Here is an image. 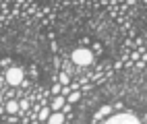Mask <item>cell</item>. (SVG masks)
<instances>
[{"label":"cell","mask_w":147,"mask_h":124,"mask_svg":"<svg viewBox=\"0 0 147 124\" xmlns=\"http://www.w3.org/2000/svg\"><path fill=\"white\" fill-rule=\"evenodd\" d=\"M2 114H6V112H4V106H0V116H2Z\"/></svg>","instance_id":"e0dca14e"},{"label":"cell","mask_w":147,"mask_h":124,"mask_svg":"<svg viewBox=\"0 0 147 124\" xmlns=\"http://www.w3.org/2000/svg\"><path fill=\"white\" fill-rule=\"evenodd\" d=\"M71 89L73 91H81V83L79 81H71Z\"/></svg>","instance_id":"4fadbf2b"},{"label":"cell","mask_w":147,"mask_h":124,"mask_svg":"<svg viewBox=\"0 0 147 124\" xmlns=\"http://www.w3.org/2000/svg\"><path fill=\"white\" fill-rule=\"evenodd\" d=\"M58 83H60L62 87H68V85H71V74L68 72H58Z\"/></svg>","instance_id":"ba28073f"},{"label":"cell","mask_w":147,"mask_h":124,"mask_svg":"<svg viewBox=\"0 0 147 124\" xmlns=\"http://www.w3.org/2000/svg\"><path fill=\"white\" fill-rule=\"evenodd\" d=\"M131 60L135 62V60H139V50H135L133 54H131Z\"/></svg>","instance_id":"9a60e30c"},{"label":"cell","mask_w":147,"mask_h":124,"mask_svg":"<svg viewBox=\"0 0 147 124\" xmlns=\"http://www.w3.org/2000/svg\"><path fill=\"white\" fill-rule=\"evenodd\" d=\"M112 114H114V108H112V106H102V108H100V116H102V118H110Z\"/></svg>","instance_id":"9c48e42d"},{"label":"cell","mask_w":147,"mask_h":124,"mask_svg":"<svg viewBox=\"0 0 147 124\" xmlns=\"http://www.w3.org/2000/svg\"><path fill=\"white\" fill-rule=\"evenodd\" d=\"M145 122H147V116H145Z\"/></svg>","instance_id":"ffe728a7"},{"label":"cell","mask_w":147,"mask_h":124,"mask_svg":"<svg viewBox=\"0 0 147 124\" xmlns=\"http://www.w3.org/2000/svg\"><path fill=\"white\" fill-rule=\"evenodd\" d=\"M19 108H21V110H19V114H25L31 106H29V101H27V99H21V101H19ZM19 114H17V116H19Z\"/></svg>","instance_id":"8fae6325"},{"label":"cell","mask_w":147,"mask_h":124,"mask_svg":"<svg viewBox=\"0 0 147 124\" xmlns=\"http://www.w3.org/2000/svg\"><path fill=\"white\" fill-rule=\"evenodd\" d=\"M19 110H21V108H19V101H17V99H8V101L4 103V112L8 114V116H17Z\"/></svg>","instance_id":"277c9868"},{"label":"cell","mask_w":147,"mask_h":124,"mask_svg":"<svg viewBox=\"0 0 147 124\" xmlns=\"http://www.w3.org/2000/svg\"><path fill=\"white\" fill-rule=\"evenodd\" d=\"M64 103H66V97H64V95H54V99H52V103H50V110H52V112H60Z\"/></svg>","instance_id":"5b68a950"},{"label":"cell","mask_w":147,"mask_h":124,"mask_svg":"<svg viewBox=\"0 0 147 124\" xmlns=\"http://www.w3.org/2000/svg\"><path fill=\"white\" fill-rule=\"evenodd\" d=\"M37 124H46V122H40V120H37Z\"/></svg>","instance_id":"d6986e66"},{"label":"cell","mask_w":147,"mask_h":124,"mask_svg":"<svg viewBox=\"0 0 147 124\" xmlns=\"http://www.w3.org/2000/svg\"><path fill=\"white\" fill-rule=\"evenodd\" d=\"M0 106H2V95H0Z\"/></svg>","instance_id":"ac0fdd59"},{"label":"cell","mask_w":147,"mask_h":124,"mask_svg":"<svg viewBox=\"0 0 147 124\" xmlns=\"http://www.w3.org/2000/svg\"><path fill=\"white\" fill-rule=\"evenodd\" d=\"M64 122H66V116L62 112H52L46 124H64Z\"/></svg>","instance_id":"8992f818"},{"label":"cell","mask_w":147,"mask_h":124,"mask_svg":"<svg viewBox=\"0 0 147 124\" xmlns=\"http://www.w3.org/2000/svg\"><path fill=\"white\" fill-rule=\"evenodd\" d=\"M93 52L89 50V48H77V50L73 52V56H71V60L75 62V64H79V66H89V64H93Z\"/></svg>","instance_id":"6da1fadb"},{"label":"cell","mask_w":147,"mask_h":124,"mask_svg":"<svg viewBox=\"0 0 147 124\" xmlns=\"http://www.w3.org/2000/svg\"><path fill=\"white\" fill-rule=\"evenodd\" d=\"M79 99H81V91H73V93H71V95L66 97V101L71 103V106H73V103H77Z\"/></svg>","instance_id":"30bf717a"},{"label":"cell","mask_w":147,"mask_h":124,"mask_svg":"<svg viewBox=\"0 0 147 124\" xmlns=\"http://www.w3.org/2000/svg\"><path fill=\"white\" fill-rule=\"evenodd\" d=\"M60 91H62V85H60V83H56L54 87H52V95H60Z\"/></svg>","instance_id":"7c38bea8"},{"label":"cell","mask_w":147,"mask_h":124,"mask_svg":"<svg viewBox=\"0 0 147 124\" xmlns=\"http://www.w3.org/2000/svg\"><path fill=\"white\" fill-rule=\"evenodd\" d=\"M104 124H141V120L137 116H133V114L118 112V114H112L110 118H106Z\"/></svg>","instance_id":"7a4b0ae2"},{"label":"cell","mask_w":147,"mask_h":124,"mask_svg":"<svg viewBox=\"0 0 147 124\" xmlns=\"http://www.w3.org/2000/svg\"><path fill=\"white\" fill-rule=\"evenodd\" d=\"M4 79H6V83L11 85V87H17V85H23L25 72H23V68L11 66V68H6V72H4Z\"/></svg>","instance_id":"3957f363"},{"label":"cell","mask_w":147,"mask_h":124,"mask_svg":"<svg viewBox=\"0 0 147 124\" xmlns=\"http://www.w3.org/2000/svg\"><path fill=\"white\" fill-rule=\"evenodd\" d=\"M50 114H52L50 106H42V108H40V112H37V120H40V122H48Z\"/></svg>","instance_id":"52a82bcc"},{"label":"cell","mask_w":147,"mask_h":124,"mask_svg":"<svg viewBox=\"0 0 147 124\" xmlns=\"http://www.w3.org/2000/svg\"><path fill=\"white\" fill-rule=\"evenodd\" d=\"M71 108H73V106H71V103H68V101H66V103H64V106H62V110H60V112H62V114H64V116H66V114H71Z\"/></svg>","instance_id":"5bb4252c"},{"label":"cell","mask_w":147,"mask_h":124,"mask_svg":"<svg viewBox=\"0 0 147 124\" xmlns=\"http://www.w3.org/2000/svg\"><path fill=\"white\" fill-rule=\"evenodd\" d=\"M112 108H114V110H116V112H122V103H120V101H118V103H116V106H112Z\"/></svg>","instance_id":"2e32d148"}]
</instances>
